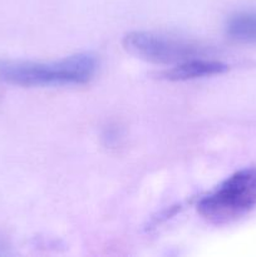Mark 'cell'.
Returning a JSON list of instances; mask_svg holds the SVG:
<instances>
[{
    "label": "cell",
    "instance_id": "cell-1",
    "mask_svg": "<svg viewBox=\"0 0 256 257\" xmlns=\"http://www.w3.org/2000/svg\"><path fill=\"white\" fill-rule=\"evenodd\" d=\"M95 55L80 53L54 62L0 59V82L19 87L84 84L95 75Z\"/></svg>",
    "mask_w": 256,
    "mask_h": 257
},
{
    "label": "cell",
    "instance_id": "cell-2",
    "mask_svg": "<svg viewBox=\"0 0 256 257\" xmlns=\"http://www.w3.org/2000/svg\"><path fill=\"white\" fill-rule=\"evenodd\" d=\"M198 212L216 225L230 223L256 207V168H245L231 175L198 203Z\"/></svg>",
    "mask_w": 256,
    "mask_h": 257
},
{
    "label": "cell",
    "instance_id": "cell-3",
    "mask_svg": "<svg viewBox=\"0 0 256 257\" xmlns=\"http://www.w3.org/2000/svg\"><path fill=\"white\" fill-rule=\"evenodd\" d=\"M123 45L136 57L161 64L176 65L203 54V49L196 43L151 32L128 33Z\"/></svg>",
    "mask_w": 256,
    "mask_h": 257
},
{
    "label": "cell",
    "instance_id": "cell-4",
    "mask_svg": "<svg viewBox=\"0 0 256 257\" xmlns=\"http://www.w3.org/2000/svg\"><path fill=\"white\" fill-rule=\"evenodd\" d=\"M227 69L228 67L225 63L197 57L173 65L171 69L163 72L162 75L168 80L183 82V80H192L197 79V78L222 74Z\"/></svg>",
    "mask_w": 256,
    "mask_h": 257
},
{
    "label": "cell",
    "instance_id": "cell-5",
    "mask_svg": "<svg viewBox=\"0 0 256 257\" xmlns=\"http://www.w3.org/2000/svg\"><path fill=\"white\" fill-rule=\"evenodd\" d=\"M228 38L242 44H256V10H243L231 15L226 22Z\"/></svg>",
    "mask_w": 256,
    "mask_h": 257
}]
</instances>
